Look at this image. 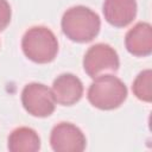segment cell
I'll use <instances>...</instances> for the list:
<instances>
[{
  "instance_id": "cell-1",
  "label": "cell",
  "mask_w": 152,
  "mask_h": 152,
  "mask_svg": "<svg viewBox=\"0 0 152 152\" xmlns=\"http://www.w3.org/2000/svg\"><path fill=\"white\" fill-rule=\"evenodd\" d=\"M63 33L72 42L88 43L100 32L101 20L89 7L78 5L68 8L61 20Z\"/></svg>"
},
{
  "instance_id": "cell-2",
  "label": "cell",
  "mask_w": 152,
  "mask_h": 152,
  "mask_svg": "<svg viewBox=\"0 0 152 152\" xmlns=\"http://www.w3.org/2000/svg\"><path fill=\"white\" fill-rule=\"evenodd\" d=\"M21 49L30 61L39 64L50 63L57 56L58 40L50 28L45 26H33L23 36Z\"/></svg>"
},
{
  "instance_id": "cell-3",
  "label": "cell",
  "mask_w": 152,
  "mask_h": 152,
  "mask_svg": "<svg viewBox=\"0 0 152 152\" xmlns=\"http://www.w3.org/2000/svg\"><path fill=\"white\" fill-rule=\"evenodd\" d=\"M88 101L99 109L112 110L120 107L127 97L126 84L116 76L103 75L96 77L87 94Z\"/></svg>"
},
{
  "instance_id": "cell-4",
  "label": "cell",
  "mask_w": 152,
  "mask_h": 152,
  "mask_svg": "<svg viewBox=\"0 0 152 152\" xmlns=\"http://www.w3.org/2000/svg\"><path fill=\"white\" fill-rule=\"evenodd\" d=\"M119 65L118 52L114 48L104 43L90 46L83 57V69L91 78L114 74L118 71Z\"/></svg>"
},
{
  "instance_id": "cell-5",
  "label": "cell",
  "mask_w": 152,
  "mask_h": 152,
  "mask_svg": "<svg viewBox=\"0 0 152 152\" xmlns=\"http://www.w3.org/2000/svg\"><path fill=\"white\" fill-rule=\"evenodd\" d=\"M21 103L25 110L36 118L50 116L55 110V97L50 88L43 83L32 82L21 91Z\"/></svg>"
},
{
  "instance_id": "cell-6",
  "label": "cell",
  "mask_w": 152,
  "mask_h": 152,
  "mask_svg": "<svg viewBox=\"0 0 152 152\" xmlns=\"http://www.w3.org/2000/svg\"><path fill=\"white\" fill-rule=\"evenodd\" d=\"M50 145L56 152H82L87 140L83 132L74 124L59 122L51 131Z\"/></svg>"
},
{
  "instance_id": "cell-7",
  "label": "cell",
  "mask_w": 152,
  "mask_h": 152,
  "mask_svg": "<svg viewBox=\"0 0 152 152\" xmlns=\"http://www.w3.org/2000/svg\"><path fill=\"white\" fill-rule=\"evenodd\" d=\"M51 91L57 103L71 106L81 100L83 95V84L77 76L65 72L55 78Z\"/></svg>"
},
{
  "instance_id": "cell-8",
  "label": "cell",
  "mask_w": 152,
  "mask_h": 152,
  "mask_svg": "<svg viewBox=\"0 0 152 152\" xmlns=\"http://www.w3.org/2000/svg\"><path fill=\"white\" fill-rule=\"evenodd\" d=\"M104 19L115 27L129 25L137 15L135 0H104L102 6Z\"/></svg>"
},
{
  "instance_id": "cell-9",
  "label": "cell",
  "mask_w": 152,
  "mask_h": 152,
  "mask_svg": "<svg viewBox=\"0 0 152 152\" xmlns=\"http://www.w3.org/2000/svg\"><path fill=\"white\" fill-rule=\"evenodd\" d=\"M125 45L129 53L137 57H145L152 52V26L148 23H138L128 30L125 37Z\"/></svg>"
},
{
  "instance_id": "cell-10",
  "label": "cell",
  "mask_w": 152,
  "mask_h": 152,
  "mask_svg": "<svg viewBox=\"0 0 152 152\" xmlns=\"http://www.w3.org/2000/svg\"><path fill=\"white\" fill-rule=\"evenodd\" d=\"M7 147L11 152H36L40 148V138L34 129L19 127L8 135Z\"/></svg>"
},
{
  "instance_id": "cell-11",
  "label": "cell",
  "mask_w": 152,
  "mask_h": 152,
  "mask_svg": "<svg viewBox=\"0 0 152 152\" xmlns=\"http://www.w3.org/2000/svg\"><path fill=\"white\" fill-rule=\"evenodd\" d=\"M133 94L144 102H151L152 100V71L146 69L138 74L132 86Z\"/></svg>"
},
{
  "instance_id": "cell-12",
  "label": "cell",
  "mask_w": 152,
  "mask_h": 152,
  "mask_svg": "<svg viewBox=\"0 0 152 152\" xmlns=\"http://www.w3.org/2000/svg\"><path fill=\"white\" fill-rule=\"evenodd\" d=\"M12 11L7 0H0V31H4L11 21Z\"/></svg>"
}]
</instances>
